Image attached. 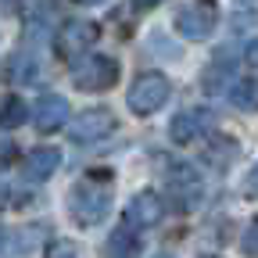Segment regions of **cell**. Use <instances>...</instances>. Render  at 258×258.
Wrapping results in <instances>:
<instances>
[{
	"mask_svg": "<svg viewBox=\"0 0 258 258\" xmlns=\"http://www.w3.org/2000/svg\"><path fill=\"white\" fill-rule=\"evenodd\" d=\"M43 258H79V247H76L72 240H54Z\"/></svg>",
	"mask_w": 258,
	"mask_h": 258,
	"instance_id": "16",
	"label": "cell"
},
{
	"mask_svg": "<svg viewBox=\"0 0 258 258\" xmlns=\"http://www.w3.org/2000/svg\"><path fill=\"white\" fill-rule=\"evenodd\" d=\"M154 258H172V254H154Z\"/></svg>",
	"mask_w": 258,
	"mask_h": 258,
	"instance_id": "21",
	"label": "cell"
},
{
	"mask_svg": "<svg viewBox=\"0 0 258 258\" xmlns=\"http://www.w3.org/2000/svg\"><path fill=\"white\" fill-rule=\"evenodd\" d=\"M76 4H90L93 8V4H104V0H76Z\"/></svg>",
	"mask_w": 258,
	"mask_h": 258,
	"instance_id": "20",
	"label": "cell"
},
{
	"mask_svg": "<svg viewBox=\"0 0 258 258\" xmlns=\"http://www.w3.org/2000/svg\"><path fill=\"white\" fill-rule=\"evenodd\" d=\"M240 251H244L247 258H258V219L247 222V230H244V237H240Z\"/></svg>",
	"mask_w": 258,
	"mask_h": 258,
	"instance_id": "15",
	"label": "cell"
},
{
	"mask_svg": "<svg viewBox=\"0 0 258 258\" xmlns=\"http://www.w3.org/2000/svg\"><path fill=\"white\" fill-rule=\"evenodd\" d=\"M29 118L36 122L40 133H57V129H64V122H69V101L57 93H47L36 101V108H29Z\"/></svg>",
	"mask_w": 258,
	"mask_h": 258,
	"instance_id": "8",
	"label": "cell"
},
{
	"mask_svg": "<svg viewBox=\"0 0 258 258\" xmlns=\"http://www.w3.org/2000/svg\"><path fill=\"white\" fill-rule=\"evenodd\" d=\"M115 129H118V118L111 108H86L69 122V140L72 144H97L108 133H115Z\"/></svg>",
	"mask_w": 258,
	"mask_h": 258,
	"instance_id": "4",
	"label": "cell"
},
{
	"mask_svg": "<svg viewBox=\"0 0 258 258\" xmlns=\"http://www.w3.org/2000/svg\"><path fill=\"white\" fill-rule=\"evenodd\" d=\"M97 36H101V25H97V22L76 18V22H64V25L57 29L54 47H57V54H61V57H83V54H90V50H93Z\"/></svg>",
	"mask_w": 258,
	"mask_h": 258,
	"instance_id": "5",
	"label": "cell"
},
{
	"mask_svg": "<svg viewBox=\"0 0 258 258\" xmlns=\"http://www.w3.org/2000/svg\"><path fill=\"white\" fill-rule=\"evenodd\" d=\"M247 194H251V198H258V161H254V169L247 172Z\"/></svg>",
	"mask_w": 258,
	"mask_h": 258,
	"instance_id": "17",
	"label": "cell"
},
{
	"mask_svg": "<svg viewBox=\"0 0 258 258\" xmlns=\"http://www.w3.org/2000/svg\"><path fill=\"white\" fill-rule=\"evenodd\" d=\"M230 83H233V61H226V54H222L212 69H205V90L215 93V90L230 86Z\"/></svg>",
	"mask_w": 258,
	"mask_h": 258,
	"instance_id": "13",
	"label": "cell"
},
{
	"mask_svg": "<svg viewBox=\"0 0 258 258\" xmlns=\"http://www.w3.org/2000/svg\"><path fill=\"white\" fill-rule=\"evenodd\" d=\"M240 4H251V0H240Z\"/></svg>",
	"mask_w": 258,
	"mask_h": 258,
	"instance_id": "22",
	"label": "cell"
},
{
	"mask_svg": "<svg viewBox=\"0 0 258 258\" xmlns=\"http://www.w3.org/2000/svg\"><path fill=\"white\" fill-rule=\"evenodd\" d=\"M161 215H165V201H161L154 190H140L137 198L125 205V226H133V230H147V226L161 222Z\"/></svg>",
	"mask_w": 258,
	"mask_h": 258,
	"instance_id": "7",
	"label": "cell"
},
{
	"mask_svg": "<svg viewBox=\"0 0 258 258\" xmlns=\"http://www.w3.org/2000/svg\"><path fill=\"white\" fill-rule=\"evenodd\" d=\"M29 122V104L22 97H0V129H18Z\"/></svg>",
	"mask_w": 258,
	"mask_h": 258,
	"instance_id": "11",
	"label": "cell"
},
{
	"mask_svg": "<svg viewBox=\"0 0 258 258\" xmlns=\"http://www.w3.org/2000/svg\"><path fill=\"white\" fill-rule=\"evenodd\" d=\"M69 212L79 226H97L111 212V176H86L69 194Z\"/></svg>",
	"mask_w": 258,
	"mask_h": 258,
	"instance_id": "1",
	"label": "cell"
},
{
	"mask_svg": "<svg viewBox=\"0 0 258 258\" xmlns=\"http://www.w3.org/2000/svg\"><path fill=\"white\" fill-rule=\"evenodd\" d=\"M219 18H222V11H219L215 0H186L179 8V15H176V29H179L183 40L201 43V40H208L215 32Z\"/></svg>",
	"mask_w": 258,
	"mask_h": 258,
	"instance_id": "2",
	"label": "cell"
},
{
	"mask_svg": "<svg viewBox=\"0 0 258 258\" xmlns=\"http://www.w3.org/2000/svg\"><path fill=\"white\" fill-rule=\"evenodd\" d=\"M247 61H251V64H254V69H258V40H254V43L247 47Z\"/></svg>",
	"mask_w": 258,
	"mask_h": 258,
	"instance_id": "19",
	"label": "cell"
},
{
	"mask_svg": "<svg viewBox=\"0 0 258 258\" xmlns=\"http://www.w3.org/2000/svg\"><path fill=\"white\" fill-rule=\"evenodd\" d=\"M72 83L79 90H111L118 83V61L108 57V54H93L86 57L83 64H76V72H72Z\"/></svg>",
	"mask_w": 258,
	"mask_h": 258,
	"instance_id": "6",
	"label": "cell"
},
{
	"mask_svg": "<svg viewBox=\"0 0 258 258\" xmlns=\"http://www.w3.org/2000/svg\"><path fill=\"white\" fill-rule=\"evenodd\" d=\"M57 165H61V151H54V147H36V151L22 161V176H25L29 183H47V179L57 172Z\"/></svg>",
	"mask_w": 258,
	"mask_h": 258,
	"instance_id": "9",
	"label": "cell"
},
{
	"mask_svg": "<svg viewBox=\"0 0 258 258\" xmlns=\"http://www.w3.org/2000/svg\"><path fill=\"white\" fill-rule=\"evenodd\" d=\"M230 86V101L240 111H258V79H233Z\"/></svg>",
	"mask_w": 258,
	"mask_h": 258,
	"instance_id": "12",
	"label": "cell"
},
{
	"mask_svg": "<svg viewBox=\"0 0 258 258\" xmlns=\"http://www.w3.org/2000/svg\"><path fill=\"white\" fill-rule=\"evenodd\" d=\"M108 247H111V254H115V258H129V254L137 251V237H133V230H115Z\"/></svg>",
	"mask_w": 258,
	"mask_h": 258,
	"instance_id": "14",
	"label": "cell"
},
{
	"mask_svg": "<svg viewBox=\"0 0 258 258\" xmlns=\"http://www.w3.org/2000/svg\"><path fill=\"white\" fill-rule=\"evenodd\" d=\"M158 4H165V0H133L137 11H151V8H158Z\"/></svg>",
	"mask_w": 258,
	"mask_h": 258,
	"instance_id": "18",
	"label": "cell"
},
{
	"mask_svg": "<svg viewBox=\"0 0 258 258\" xmlns=\"http://www.w3.org/2000/svg\"><path fill=\"white\" fill-rule=\"evenodd\" d=\"M205 125H212V118H205V111H183V115L172 118L169 133H172L176 144H190L198 133H205Z\"/></svg>",
	"mask_w": 258,
	"mask_h": 258,
	"instance_id": "10",
	"label": "cell"
},
{
	"mask_svg": "<svg viewBox=\"0 0 258 258\" xmlns=\"http://www.w3.org/2000/svg\"><path fill=\"white\" fill-rule=\"evenodd\" d=\"M169 93H172V83L161 72H144V76L133 79V86H129L125 104H129L133 115H154L158 108H165Z\"/></svg>",
	"mask_w": 258,
	"mask_h": 258,
	"instance_id": "3",
	"label": "cell"
}]
</instances>
